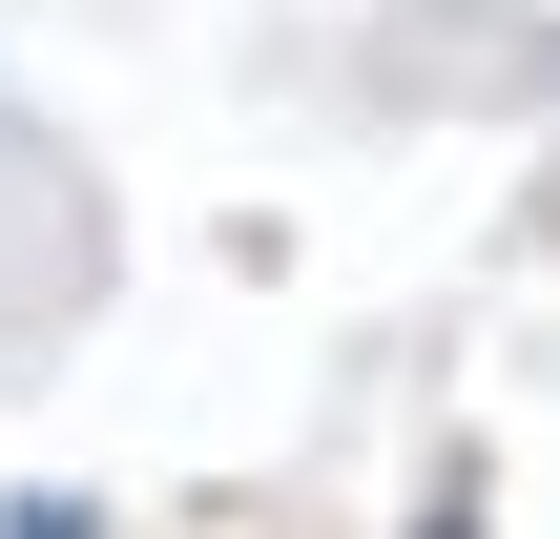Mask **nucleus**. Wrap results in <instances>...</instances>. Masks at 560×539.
Returning <instances> with one entry per match:
<instances>
[{"mask_svg": "<svg viewBox=\"0 0 560 539\" xmlns=\"http://www.w3.org/2000/svg\"><path fill=\"white\" fill-rule=\"evenodd\" d=\"M0 539H104V519H83V499H0Z\"/></svg>", "mask_w": 560, "mask_h": 539, "instance_id": "1", "label": "nucleus"}, {"mask_svg": "<svg viewBox=\"0 0 560 539\" xmlns=\"http://www.w3.org/2000/svg\"><path fill=\"white\" fill-rule=\"evenodd\" d=\"M416 539H478V519H416Z\"/></svg>", "mask_w": 560, "mask_h": 539, "instance_id": "2", "label": "nucleus"}]
</instances>
